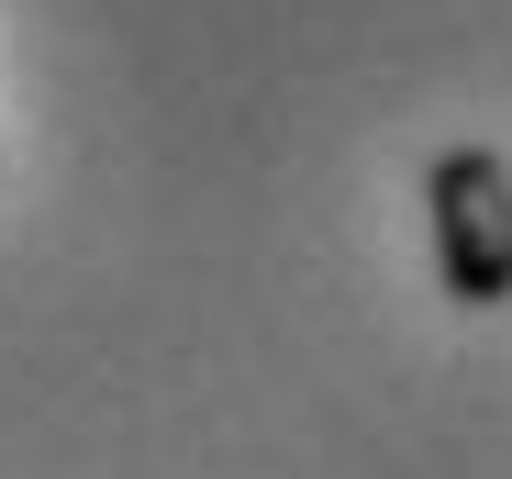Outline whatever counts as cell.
I'll return each mask as SVG.
<instances>
[{
  "label": "cell",
  "instance_id": "6da1fadb",
  "mask_svg": "<svg viewBox=\"0 0 512 479\" xmlns=\"http://www.w3.org/2000/svg\"><path fill=\"white\" fill-rule=\"evenodd\" d=\"M423 212H435L446 301L501 312V301H512V168H501L490 145H446L435 179H423Z\"/></svg>",
  "mask_w": 512,
  "mask_h": 479
}]
</instances>
